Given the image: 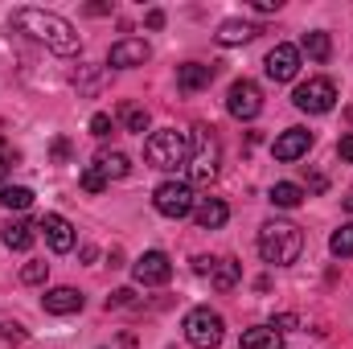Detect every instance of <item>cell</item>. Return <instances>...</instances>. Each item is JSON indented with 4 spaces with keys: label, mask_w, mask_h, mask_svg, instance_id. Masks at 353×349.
Masks as SVG:
<instances>
[{
    "label": "cell",
    "mask_w": 353,
    "mask_h": 349,
    "mask_svg": "<svg viewBox=\"0 0 353 349\" xmlns=\"http://www.w3.org/2000/svg\"><path fill=\"white\" fill-rule=\"evenodd\" d=\"M12 25L21 33H29L33 41H41L46 50L54 54H79L83 50V37L74 33V25L58 12H46V8H17L12 12Z\"/></svg>",
    "instance_id": "6da1fadb"
},
{
    "label": "cell",
    "mask_w": 353,
    "mask_h": 349,
    "mask_svg": "<svg viewBox=\"0 0 353 349\" xmlns=\"http://www.w3.org/2000/svg\"><path fill=\"white\" fill-rule=\"evenodd\" d=\"M193 148H197L193 132L161 128V132L148 136V144H144V161H148L152 169H165V173H169V169H181V165L193 161Z\"/></svg>",
    "instance_id": "7a4b0ae2"
},
{
    "label": "cell",
    "mask_w": 353,
    "mask_h": 349,
    "mask_svg": "<svg viewBox=\"0 0 353 349\" xmlns=\"http://www.w3.org/2000/svg\"><path fill=\"white\" fill-rule=\"evenodd\" d=\"M304 251V230L296 222H267L259 230V255L271 267H288V263L300 259Z\"/></svg>",
    "instance_id": "3957f363"
},
{
    "label": "cell",
    "mask_w": 353,
    "mask_h": 349,
    "mask_svg": "<svg viewBox=\"0 0 353 349\" xmlns=\"http://www.w3.org/2000/svg\"><path fill=\"white\" fill-rule=\"evenodd\" d=\"M185 341L189 346H197V349H218L222 346V317L214 312V308H193L189 317H185Z\"/></svg>",
    "instance_id": "277c9868"
},
{
    "label": "cell",
    "mask_w": 353,
    "mask_h": 349,
    "mask_svg": "<svg viewBox=\"0 0 353 349\" xmlns=\"http://www.w3.org/2000/svg\"><path fill=\"white\" fill-rule=\"evenodd\" d=\"M292 103H296L300 111H308V115H325V111H333V103H337V87H333L329 79H308V83L296 87Z\"/></svg>",
    "instance_id": "5b68a950"
},
{
    "label": "cell",
    "mask_w": 353,
    "mask_h": 349,
    "mask_svg": "<svg viewBox=\"0 0 353 349\" xmlns=\"http://www.w3.org/2000/svg\"><path fill=\"white\" fill-rule=\"evenodd\" d=\"M152 206H157L165 218H185V214H193V189H189L185 181H165V185H157Z\"/></svg>",
    "instance_id": "8992f818"
},
{
    "label": "cell",
    "mask_w": 353,
    "mask_h": 349,
    "mask_svg": "<svg viewBox=\"0 0 353 349\" xmlns=\"http://www.w3.org/2000/svg\"><path fill=\"white\" fill-rule=\"evenodd\" d=\"M226 111L234 115V119H255L259 111H263V90L259 83H251V79H239L230 94H226Z\"/></svg>",
    "instance_id": "52a82bcc"
},
{
    "label": "cell",
    "mask_w": 353,
    "mask_h": 349,
    "mask_svg": "<svg viewBox=\"0 0 353 349\" xmlns=\"http://www.w3.org/2000/svg\"><path fill=\"white\" fill-rule=\"evenodd\" d=\"M197 132H201V136H193V140L201 144V152L189 161V165H193L189 177H193L197 185H205V181H214V177H218V140L210 136V128H197Z\"/></svg>",
    "instance_id": "ba28073f"
},
{
    "label": "cell",
    "mask_w": 353,
    "mask_h": 349,
    "mask_svg": "<svg viewBox=\"0 0 353 349\" xmlns=\"http://www.w3.org/2000/svg\"><path fill=\"white\" fill-rule=\"evenodd\" d=\"M148 58H152V50H148V41H140V37H123V41H115V46L107 50V66H115V70L144 66Z\"/></svg>",
    "instance_id": "9c48e42d"
},
{
    "label": "cell",
    "mask_w": 353,
    "mask_h": 349,
    "mask_svg": "<svg viewBox=\"0 0 353 349\" xmlns=\"http://www.w3.org/2000/svg\"><path fill=\"white\" fill-rule=\"evenodd\" d=\"M132 275H136V283H144V288H157V283H169V275H173V263L165 251H148V255H140L136 267H132Z\"/></svg>",
    "instance_id": "30bf717a"
},
{
    "label": "cell",
    "mask_w": 353,
    "mask_h": 349,
    "mask_svg": "<svg viewBox=\"0 0 353 349\" xmlns=\"http://www.w3.org/2000/svg\"><path fill=\"white\" fill-rule=\"evenodd\" d=\"M308 148H312V132H304V128H288V132H279V136H275L271 157H275V161H283V165H292V161H300Z\"/></svg>",
    "instance_id": "8fae6325"
},
{
    "label": "cell",
    "mask_w": 353,
    "mask_h": 349,
    "mask_svg": "<svg viewBox=\"0 0 353 349\" xmlns=\"http://www.w3.org/2000/svg\"><path fill=\"white\" fill-rule=\"evenodd\" d=\"M300 74V50L296 46H275L267 54V79L271 83H292Z\"/></svg>",
    "instance_id": "7c38bea8"
},
{
    "label": "cell",
    "mask_w": 353,
    "mask_h": 349,
    "mask_svg": "<svg viewBox=\"0 0 353 349\" xmlns=\"http://www.w3.org/2000/svg\"><path fill=\"white\" fill-rule=\"evenodd\" d=\"M37 230L46 235V243H50V251H70L74 247V226L62 218V214H41V222H37Z\"/></svg>",
    "instance_id": "4fadbf2b"
},
{
    "label": "cell",
    "mask_w": 353,
    "mask_h": 349,
    "mask_svg": "<svg viewBox=\"0 0 353 349\" xmlns=\"http://www.w3.org/2000/svg\"><path fill=\"white\" fill-rule=\"evenodd\" d=\"M41 308L54 312V317H70V312L83 308V292H74V288H50L41 296Z\"/></svg>",
    "instance_id": "5bb4252c"
},
{
    "label": "cell",
    "mask_w": 353,
    "mask_h": 349,
    "mask_svg": "<svg viewBox=\"0 0 353 349\" xmlns=\"http://www.w3.org/2000/svg\"><path fill=\"white\" fill-rule=\"evenodd\" d=\"M259 33H263V29L251 25V21H222L214 37H218V46H243V41H255Z\"/></svg>",
    "instance_id": "9a60e30c"
},
{
    "label": "cell",
    "mask_w": 353,
    "mask_h": 349,
    "mask_svg": "<svg viewBox=\"0 0 353 349\" xmlns=\"http://www.w3.org/2000/svg\"><path fill=\"white\" fill-rule=\"evenodd\" d=\"M193 218H197V226H201V230H218V226H226L230 206H226L222 197H205V201L193 210Z\"/></svg>",
    "instance_id": "2e32d148"
},
{
    "label": "cell",
    "mask_w": 353,
    "mask_h": 349,
    "mask_svg": "<svg viewBox=\"0 0 353 349\" xmlns=\"http://www.w3.org/2000/svg\"><path fill=\"white\" fill-rule=\"evenodd\" d=\"M214 83V66H205V62H185L181 70H176V87L181 90H205Z\"/></svg>",
    "instance_id": "e0dca14e"
},
{
    "label": "cell",
    "mask_w": 353,
    "mask_h": 349,
    "mask_svg": "<svg viewBox=\"0 0 353 349\" xmlns=\"http://www.w3.org/2000/svg\"><path fill=\"white\" fill-rule=\"evenodd\" d=\"M239 349H283V333H275L271 325H255V329H243Z\"/></svg>",
    "instance_id": "ac0fdd59"
},
{
    "label": "cell",
    "mask_w": 353,
    "mask_h": 349,
    "mask_svg": "<svg viewBox=\"0 0 353 349\" xmlns=\"http://www.w3.org/2000/svg\"><path fill=\"white\" fill-rule=\"evenodd\" d=\"M239 275H243V263H234V259H214V267H210V283L218 292H230L239 283Z\"/></svg>",
    "instance_id": "d6986e66"
},
{
    "label": "cell",
    "mask_w": 353,
    "mask_h": 349,
    "mask_svg": "<svg viewBox=\"0 0 353 349\" xmlns=\"http://www.w3.org/2000/svg\"><path fill=\"white\" fill-rule=\"evenodd\" d=\"M94 169L107 177V181H119V177L132 173V161H128L123 152H99V157H94Z\"/></svg>",
    "instance_id": "ffe728a7"
},
{
    "label": "cell",
    "mask_w": 353,
    "mask_h": 349,
    "mask_svg": "<svg viewBox=\"0 0 353 349\" xmlns=\"http://www.w3.org/2000/svg\"><path fill=\"white\" fill-rule=\"evenodd\" d=\"M267 201H271V206H279V210H296V206L304 201V189H300V185H292V181H279V185H271Z\"/></svg>",
    "instance_id": "44dd1931"
},
{
    "label": "cell",
    "mask_w": 353,
    "mask_h": 349,
    "mask_svg": "<svg viewBox=\"0 0 353 349\" xmlns=\"http://www.w3.org/2000/svg\"><path fill=\"white\" fill-rule=\"evenodd\" d=\"M0 239H4L8 251H29V247H33V226H29V222H8Z\"/></svg>",
    "instance_id": "7402d4cb"
},
{
    "label": "cell",
    "mask_w": 353,
    "mask_h": 349,
    "mask_svg": "<svg viewBox=\"0 0 353 349\" xmlns=\"http://www.w3.org/2000/svg\"><path fill=\"white\" fill-rule=\"evenodd\" d=\"M304 54L312 58V62H329V54H333V41H329V33H304Z\"/></svg>",
    "instance_id": "603a6c76"
},
{
    "label": "cell",
    "mask_w": 353,
    "mask_h": 349,
    "mask_svg": "<svg viewBox=\"0 0 353 349\" xmlns=\"http://www.w3.org/2000/svg\"><path fill=\"white\" fill-rule=\"evenodd\" d=\"M0 206H4V210H29V206H33V189H25V185H4V189H0Z\"/></svg>",
    "instance_id": "cb8c5ba5"
},
{
    "label": "cell",
    "mask_w": 353,
    "mask_h": 349,
    "mask_svg": "<svg viewBox=\"0 0 353 349\" xmlns=\"http://www.w3.org/2000/svg\"><path fill=\"white\" fill-rule=\"evenodd\" d=\"M119 119H123V128H128V132H140V136L148 132V111H144V107H136V103H123V107H119Z\"/></svg>",
    "instance_id": "d4e9b609"
},
{
    "label": "cell",
    "mask_w": 353,
    "mask_h": 349,
    "mask_svg": "<svg viewBox=\"0 0 353 349\" xmlns=\"http://www.w3.org/2000/svg\"><path fill=\"white\" fill-rule=\"evenodd\" d=\"M329 247H333V255H341V259H350V255H353V222H345V226H337V230H333V239H329Z\"/></svg>",
    "instance_id": "484cf974"
},
{
    "label": "cell",
    "mask_w": 353,
    "mask_h": 349,
    "mask_svg": "<svg viewBox=\"0 0 353 349\" xmlns=\"http://www.w3.org/2000/svg\"><path fill=\"white\" fill-rule=\"evenodd\" d=\"M50 275V263H25L21 267V283H46Z\"/></svg>",
    "instance_id": "4316f807"
},
{
    "label": "cell",
    "mask_w": 353,
    "mask_h": 349,
    "mask_svg": "<svg viewBox=\"0 0 353 349\" xmlns=\"http://www.w3.org/2000/svg\"><path fill=\"white\" fill-rule=\"evenodd\" d=\"M115 132V123H111V115L107 111H99V115H90V136H99V140H107Z\"/></svg>",
    "instance_id": "83f0119b"
},
{
    "label": "cell",
    "mask_w": 353,
    "mask_h": 349,
    "mask_svg": "<svg viewBox=\"0 0 353 349\" xmlns=\"http://www.w3.org/2000/svg\"><path fill=\"white\" fill-rule=\"evenodd\" d=\"M103 185H107V177L99 173L94 165H87V173H83V189H87V193H103Z\"/></svg>",
    "instance_id": "f1b7e54d"
},
{
    "label": "cell",
    "mask_w": 353,
    "mask_h": 349,
    "mask_svg": "<svg viewBox=\"0 0 353 349\" xmlns=\"http://www.w3.org/2000/svg\"><path fill=\"white\" fill-rule=\"evenodd\" d=\"M132 304H136V292L132 288H119V292L107 296V308H132Z\"/></svg>",
    "instance_id": "f546056e"
},
{
    "label": "cell",
    "mask_w": 353,
    "mask_h": 349,
    "mask_svg": "<svg viewBox=\"0 0 353 349\" xmlns=\"http://www.w3.org/2000/svg\"><path fill=\"white\" fill-rule=\"evenodd\" d=\"M12 165H17V152L0 140V177H8V169H12Z\"/></svg>",
    "instance_id": "4dcf8cb0"
},
{
    "label": "cell",
    "mask_w": 353,
    "mask_h": 349,
    "mask_svg": "<svg viewBox=\"0 0 353 349\" xmlns=\"http://www.w3.org/2000/svg\"><path fill=\"white\" fill-rule=\"evenodd\" d=\"M0 337H4V341H25V329L12 325V321H4V325H0Z\"/></svg>",
    "instance_id": "1f68e13d"
},
{
    "label": "cell",
    "mask_w": 353,
    "mask_h": 349,
    "mask_svg": "<svg viewBox=\"0 0 353 349\" xmlns=\"http://www.w3.org/2000/svg\"><path fill=\"white\" fill-rule=\"evenodd\" d=\"M271 329H275V333H288V329H296V317H292V312H279V317L271 321Z\"/></svg>",
    "instance_id": "d6a6232c"
},
{
    "label": "cell",
    "mask_w": 353,
    "mask_h": 349,
    "mask_svg": "<svg viewBox=\"0 0 353 349\" xmlns=\"http://www.w3.org/2000/svg\"><path fill=\"white\" fill-rule=\"evenodd\" d=\"M337 152H341V161H345V165H353V136H341Z\"/></svg>",
    "instance_id": "836d02e7"
},
{
    "label": "cell",
    "mask_w": 353,
    "mask_h": 349,
    "mask_svg": "<svg viewBox=\"0 0 353 349\" xmlns=\"http://www.w3.org/2000/svg\"><path fill=\"white\" fill-rule=\"evenodd\" d=\"M144 21H148V29H161V25H165V12H161V8H152Z\"/></svg>",
    "instance_id": "e575fe53"
},
{
    "label": "cell",
    "mask_w": 353,
    "mask_h": 349,
    "mask_svg": "<svg viewBox=\"0 0 353 349\" xmlns=\"http://www.w3.org/2000/svg\"><path fill=\"white\" fill-rule=\"evenodd\" d=\"M255 12H279V0H255Z\"/></svg>",
    "instance_id": "d590c367"
},
{
    "label": "cell",
    "mask_w": 353,
    "mask_h": 349,
    "mask_svg": "<svg viewBox=\"0 0 353 349\" xmlns=\"http://www.w3.org/2000/svg\"><path fill=\"white\" fill-rule=\"evenodd\" d=\"M345 119H350V123H353V103H350V107H345Z\"/></svg>",
    "instance_id": "8d00e7d4"
},
{
    "label": "cell",
    "mask_w": 353,
    "mask_h": 349,
    "mask_svg": "<svg viewBox=\"0 0 353 349\" xmlns=\"http://www.w3.org/2000/svg\"><path fill=\"white\" fill-rule=\"evenodd\" d=\"M345 210H350V214H353V193H350V197H345Z\"/></svg>",
    "instance_id": "74e56055"
}]
</instances>
